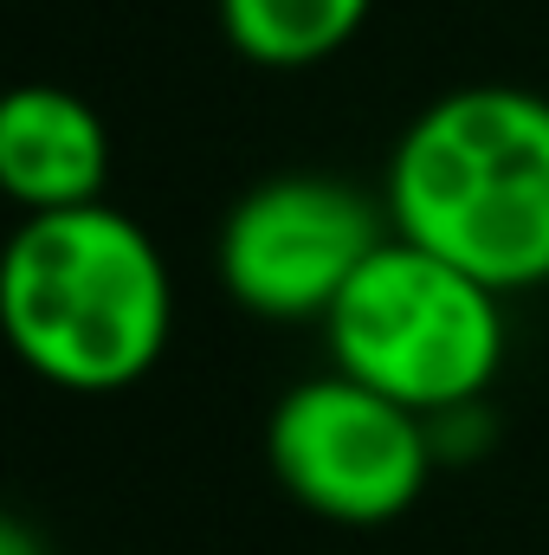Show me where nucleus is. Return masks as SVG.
<instances>
[{"mask_svg": "<svg viewBox=\"0 0 549 555\" xmlns=\"http://www.w3.org/2000/svg\"><path fill=\"white\" fill-rule=\"evenodd\" d=\"M0 555H46V550H39V537H33L26 524H7V530H0Z\"/></svg>", "mask_w": 549, "mask_h": 555, "instance_id": "6e6552de", "label": "nucleus"}, {"mask_svg": "<svg viewBox=\"0 0 549 555\" xmlns=\"http://www.w3.org/2000/svg\"><path fill=\"white\" fill-rule=\"evenodd\" d=\"M0 188L20 220L98 207L111 188V124L65 85H20L0 104Z\"/></svg>", "mask_w": 549, "mask_h": 555, "instance_id": "423d86ee", "label": "nucleus"}, {"mask_svg": "<svg viewBox=\"0 0 549 555\" xmlns=\"http://www.w3.org/2000/svg\"><path fill=\"white\" fill-rule=\"evenodd\" d=\"M330 369L420 420L478 408L505 369V297L439 253L388 240L323 317Z\"/></svg>", "mask_w": 549, "mask_h": 555, "instance_id": "7ed1b4c3", "label": "nucleus"}, {"mask_svg": "<svg viewBox=\"0 0 549 555\" xmlns=\"http://www.w3.org/2000/svg\"><path fill=\"white\" fill-rule=\"evenodd\" d=\"M388 227L498 297L549 284V98L459 85L413 117L382 181Z\"/></svg>", "mask_w": 549, "mask_h": 555, "instance_id": "f257e3e1", "label": "nucleus"}, {"mask_svg": "<svg viewBox=\"0 0 549 555\" xmlns=\"http://www.w3.org/2000/svg\"><path fill=\"white\" fill-rule=\"evenodd\" d=\"M395 240L388 207L336 175H272L220 227V284L246 317L323 323L356 272Z\"/></svg>", "mask_w": 549, "mask_h": 555, "instance_id": "39448f33", "label": "nucleus"}, {"mask_svg": "<svg viewBox=\"0 0 549 555\" xmlns=\"http://www.w3.org/2000/svg\"><path fill=\"white\" fill-rule=\"evenodd\" d=\"M266 459L291 504L349 530H375L413 511L439 465L433 426L343 369L310 375L278 401L266 426Z\"/></svg>", "mask_w": 549, "mask_h": 555, "instance_id": "20e7f679", "label": "nucleus"}, {"mask_svg": "<svg viewBox=\"0 0 549 555\" xmlns=\"http://www.w3.org/2000/svg\"><path fill=\"white\" fill-rule=\"evenodd\" d=\"M0 323L13 356L65 395L137 388L175 330L162 246L111 201L33 214L0 259Z\"/></svg>", "mask_w": 549, "mask_h": 555, "instance_id": "f03ea898", "label": "nucleus"}, {"mask_svg": "<svg viewBox=\"0 0 549 555\" xmlns=\"http://www.w3.org/2000/svg\"><path fill=\"white\" fill-rule=\"evenodd\" d=\"M375 0H220V33L246 65L304 72L336 59Z\"/></svg>", "mask_w": 549, "mask_h": 555, "instance_id": "0eeeda50", "label": "nucleus"}]
</instances>
